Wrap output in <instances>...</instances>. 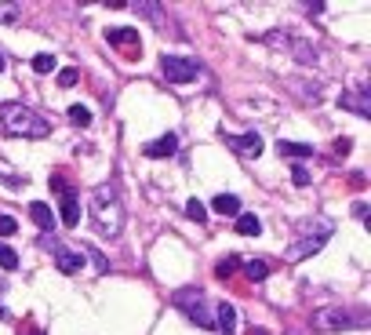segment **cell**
<instances>
[{"label":"cell","instance_id":"cell-1","mask_svg":"<svg viewBox=\"0 0 371 335\" xmlns=\"http://www.w3.org/2000/svg\"><path fill=\"white\" fill-rule=\"evenodd\" d=\"M87 212H92V222L102 237H117L124 229V201L117 182H102L92 190V201H87Z\"/></svg>","mask_w":371,"mask_h":335},{"label":"cell","instance_id":"cell-2","mask_svg":"<svg viewBox=\"0 0 371 335\" xmlns=\"http://www.w3.org/2000/svg\"><path fill=\"white\" fill-rule=\"evenodd\" d=\"M0 128L8 135H18V139H48L51 135V124L37 110L22 106V102H4L0 106Z\"/></svg>","mask_w":371,"mask_h":335},{"label":"cell","instance_id":"cell-3","mask_svg":"<svg viewBox=\"0 0 371 335\" xmlns=\"http://www.w3.org/2000/svg\"><path fill=\"white\" fill-rule=\"evenodd\" d=\"M332 229H335V222L332 219H313V222H302L298 229H295V241L284 248V259L288 263H302V259H313L317 251L327 244V237H332Z\"/></svg>","mask_w":371,"mask_h":335},{"label":"cell","instance_id":"cell-4","mask_svg":"<svg viewBox=\"0 0 371 335\" xmlns=\"http://www.w3.org/2000/svg\"><path fill=\"white\" fill-rule=\"evenodd\" d=\"M313 328L317 331H346V328H367V317H360V313H349V310H317L313 313Z\"/></svg>","mask_w":371,"mask_h":335},{"label":"cell","instance_id":"cell-5","mask_svg":"<svg viewBox=\"0 0 371 335\" xmlns=\"http://www.w3.org/2000/svg\"><path fill=\"white\" fill-rule=\"evenodd\" d=\"M171 303L179 306V310H186L189 313V321H196V324H204V328H211V317H208V303H204V291L201 288H179L171 296Z\"/></svg>","mask_w":371,"mask_h":335},{"label":"cell","instance_id":"cell-6","mask_svg":"<svg viewBox=\"0 0 371 335\" xmlns=\"http://www.w3.org/2000/svg\"><path fill=\"white\" fill-rule=\"evenodd\" d=\"M161 73L168 77V84H189V80H196L201 66H196L193 58H186V55H164L161 58Z\"/></svg>","mask_w":371,"mask_h":335},{"label":"cell","instance_id":"cell-7","mask_svg":"<svg viewBox=\"0 0 371 335\" xmlns=\"http://www.w3.org/2000/svg\"><path fill=\"white\" fill-rule=\"evenodd\" d=\"M106 40H109V44H113L124 58H139V51H142L139 30H131V26H113V30H106Z\"/></svg>","mask_w":371,"mask_h":335},{"label":"cell","instance_id":"cell-8","mask_svg":"<svg viewBox=\"0 0 371 335\" xmlns=\"http://www.w3.org/2000/svg\"><path fill=\"white\" fill-rule=\"evenodd\" d=\"M40 244L55 251V266L62 270V274H65V277H73V274H80V266H84V259H80V251H70V248H62V244H58L55 237H48V234H44V237H40Z\"/></svg>","mask_w":371,"mask_h":335},{"label":"cell","instance_id":"cell-9","mask_svg":"<svg viewBox=\"0 0 371 335\" xmlns=\"http://www.w3.org/2000/svg\"><path fill=\"white\" fill-rule=\"evenodd\" d=\"M342 106L353 110L357 117H371V88L367 84H357L353 91H342Z\"/></svg>","mask_w":371,"mask_h":335},{"label":"cell","instance_id":"cell-10","mask_svg":"<svg viewBox=\"0 0 371 335\" xmlns=\"http://www.w3.org/2000/svg\"><path fill=\"white\" fill-rule=\"evenodd\" d=\"M226 146L240 157H258L262 153V135L258 132H248V135H226Z\"/></svg>","mask_w":371,"mask_h":335},{"label":"cell","instance_id":"cell-11","mask_svg":"<svg viewBox=\"0 0 371 335\" xmlns=\"http://www.w3.org/2000/svg\"><path fill=\"white\" fill-rule=\"evenodd\" d=\"M142 153H146L149 160H161V157H175V153H179V139H175V135L168 132V135H161V139H153L149 146H142Z\"/></svg>","mask_w":371,"mask_h":335},{"label":"cell","instance_id":"cell-12","mask_svg":"<svg viewBox=\"0 0 371 335\" xmlns=\"http://www.w3.org/2000/svg\"><path fill=\"white\" fill-rule=\"evenodd\" d=\"M211 324L218 328V335H233L237 331V310H233V303H218Z\"/></svg>","mask_w":371,"mask_h":335},{"label":"cell","instance_id":"cell-13","mask_svg":"<svg viewBox=\"0 0 371 335\" xmlns=\"http://www.w3.org/2000/svg\"><path fill=\"white\" fill-rule=\"evenodd\" d=\"M77 222H80V201H77V194H65L62 197V226L73 229Z\"/></svg>","mask_w":371,"mask_h":335},{"label":"cell","instance_id":"cell-14","mask_svg":"<svg viewBox=\"0 0 371 335\" xmlns=\"http://www.w3.org/2000/svg\"><path fill=\"white\" fill-rule=\"evenodd\" d=\"M211 212H215V215H240V197L218 194V197L211 201Z\"/></svg>","mask_w":371,"mask_h":335},{"label":"cell","instance_id":"cell-15","mask_svg":"<svg viewBox=\"0 0 371 335\" xmlns=\"http://www.w3.org/2000/svg\"><path fill=\"white\" fill-rule=\"evenodd\" d=\"M30 219H33L40 229H51V226H55V215H51V208L44 204V201H33V204H30Z\"/></svg>","mask_w":371,"mask_h":335},{"label":"cell","instance_id":"cell-16","mask_svg":"<svg viewBox=\"0 0 371 335\" xmlns=\"http://www.w3.org/2000/svg\"><path fill=\"white\" fill-rule=\"evenodd\" d=\"M288 48L295 51L298 62H306V66H313V62H317V48L310 44V40H298V37H295V40H288Z\"/></svg>","mask_w":371,"mask_h":335},{"label":"cell","instance_id":"cell-17","mask_svg":"<svg viewBox=\"0 0 371 335\" xmlns=\"http://www.w3.org/2000/svg\"><path fill=\"white\" fill-rule=\"evenodd\" d=\"M237 234H244V237H258V234H262L258 215H244V212H240V215H237Z\"/></svg>","mask_w":371,"mask_h":335},{"label":"cell","instance_id":"cell-18","mask_svg":"<svg viewBox=\"0 0 371 335\" xmlns=\"http://www.w3.org/2000/svg\"><path fill=\"white\" fill-rule=\"evenodd\" d=\"M240 266H244V274H248L251 281H266V277H270V266L262 263V259H240Z\"/></svg>","mask_w":371,"mask_h":335},{"label":"cell","instance_id":"cell-19","mask_svg":"<svg viewBox=\"0 0 371 335\" xmlns=\"http://www.w3.org/2000/svg\"><path fill=\"white\" fill-rule=\"evenodd\" d=\"M280 153L298 160V157H313V146L310 142H280Z\"/></svg>","mask_w":371,"mask_h":335},{"label":"cell","instance_id":"cell-20","mask_svg":"<svg viewBox=\"0 0 371 335\" xmlns=\"http://www.w3.org/2000/svg\"><path fill=\"white\" fill-rule=\"evenodd\" d=\"M65 113H70V124H77V128H87V124H92V110L80 106V102H77V106H70Z\"/></svg>","mask_w":371,"mask_h":335},{"label":"cell","instance_id":"cell-21","mask_svg":"<svg viewBox=\"0 0 371 335\" xmlns=\"http://www.w3.org/2000/svg\"><path fill=\"white\" fill-rule=\"evenodd\" d=\"M237 266H240V255H226L222 263L215 266V277H222V281H226V277H233V274H237Z\"/></svg>","mask_w":371,"mask_h":335},{"label":"cell","instance_id":"cell-22","mask_svg":"<svg viewBox=\"0 0 371 335\" xmlns=\"http://www.w3.org/2000/svg\"><path fill=\"white\" fill-rule=\"evenodd\" d=\"M291 91L302 95L306 102H317L320 99V88H317V84H313V88H306V80H291Z\"/></svg>","mask_w":371,"mask_h":335},{"label":"cell","instance_id":"cell-23","mask_svg":"<svg viewBox=\"0 0 371 335\" xmlns=\"http://www.w3.org/2000/svg\"><path fill=\"white\" fill-rule=\"evenodd\" d=\"M18 18H22V8L18 4H0V23H4V26H15Z\"/></svg>","mask_w":371,"mask_h":335},{"label":"cell","instance_id":"cell-24","mask_svg":"<svg viewBox=\"0 0 371 335\" xmlns=\"http://www.w3.org/2000/svg\"><path fill=\"white\" fill-rule=\"evenodd\" d=\"M186 215H189L193 222H204V219H208V208H204L201 201H189V204H186Z\"/></svg>","mask_w":371,"mask_h":335},{"label":"cell","instance_id":"cell-25","mask_svg":"<svg viewBox=\"0 0 371 335\" xmlns=\"http://www.w3.org/2000/svg\"><path fill=\"white\" fill-rule=\"evenodd\" d=\"M0 266H4V270H18V255L8 244H0Z\"/></svg>","mask_w":371,"mask_h":335},{"label":"cell","instance_id":"cell-26","mask_svg":"<svg viewBox=\"0 0 371 335\" xmlns=\"http://www.w3.org/2000/svg\"><path fill=\"white\" fill-rule=\"evenodd\" d=\"M33 70H37V73H51V70H55V55H37V58H33Z\"/></svg>","mask_w":371,"mask_h":335},{"label":"cell","instance_id":"cell-27","mask_svg":"<svg viewBox=\"0 0 371 335\" xmlns=\"http://www.w3.org/2000/svg\"><path fill=\"white\" fill-rule=\"evenodd\" d=\"M18 234V222L11 215H0V237H15Z\"/></svg>","mask_w":371,"mask_h":335},{"label":"cell","instance_id":"cell-28","mask_svg":"<svg viewBox=\"0 0 371 335\" xmlns=\"http://www.w3.org/2000/svg\"><path fill=\"white\" fill-rule=\"evenodd\" d=\"M291 182H295V186H310V172H306L302 164H295V168H291Z\"/></svg>","mask_w":371,"mask_h":335},{"label":"cell","instance_id":"cell-29","mask_svg":"<svg viewBox=\"0 0 371 335\" xmlns=\"http://www.w3.org/2000/svg\"><path fill=\"white\" fill-rule=\"evenodd\" d=\"M77 77H80L77 70H62V73H58V88H73Z\"/></svg>","mask_w":371,"mask_h":335},{"label":"cell","instance_id":"cell-30","mask_svg":"<svg viewBox=\"0 0 371 335\" xmlns=\"http://www.w3.org/2000/svg\"><path fill=\"white\" fill-rule=\"evenodd\" d=\"M51 190H58V194H62V197H65V194H73V190H70V182H65V179H62V175H58V172H55V175H51Z\"/></svg>","mask_w":371,"mask_h":335},{"label":"cell","instance_id":"cell-31","mask_svg":"<svg viewBox=\"0 0 371 335\" xmlns=\"http://www.w3.org/2000/svg\"><path fill=\"white\" fill-rule=\"evenodd\" d=\"M131 8H135L139 15H149V18H161V8H157V4H131Z\"/></svg>","mask_w":371,"mask_h":335},{"label":"cell","instance_id":"cell-32","mask_svg":"<svg viewBox=\"0 0 371 335\" xmlns=\"http://www.w3.org/2000/svg\"><path fill=\"white\" fill-rule=\"evenodd\" d=\"M80 251H84V255H92V259H95V266H99V274H106V270H109V266H106V259L99 255V251H95V248H80Z\"/></svg>","mask_w":371,"mask_h":335},{"label":"cell","instance_id":"cell-33","mask_svg":"<svg viewBox=\"0 0 371 335\" xmlns=\"http://www.w3.org/2000/svg\"><path fill=\"white\" fill-rule=\"evenodd\" d=\"M18 335H44V331H40V328H37L33 321H22V328H18Z\"/></svg>","mask_w":371,"mask_h":335},{"label":"cell","instance_id":"cell-34","mask_svg":"<svg viewBox=\"0 0 371 335\" xmlns=\"http://www.w3.org/2000/svg\"><path fill=\"white\" fill-rule=\"evenodd\" d=\"M349 150H353V142H349V139H335V153H349Z\"/></svg>","mask_w":371,"mask_h":335},{"label":"cell","instance_id":"cell-35","mask_svg":"<svg viewBox=\"0 0 371 335\" xmlns=\"http://www.w3.org/2000/svg\"><path fill=\"white\" fill-rule=\"evenodd\" d=\"M248 335H270V331H266V328H251Z\"/></svg>","mask_w":371,"mask_h":335},{"label":"cell","instance_id":"cell-36","mask_svg":"<svg viewBox=\"0 0 371 335\" xmlns=\"http://www.w3.org/2000/svg\"><path fill=\"white\" fill-rule=\"evenodd\" d=\"M4 291H8V284H4V281H0V299H4Z\"/></svg>","mask_w":371,"mask_h":335},{"label":"cell","instance_id":"cell-37","mask_svg":"<svg viewBox=\"0 0 371 335\" xmlns=\"http://www.w3.org/2000/svg\"><path fill=\"white\" fill-rule=\"evenodd\" d=\"M4 66H8V62H4V55H0V73H4Z\"/></svg>","mask_w":371,"mask_h":335}]
</instances>
